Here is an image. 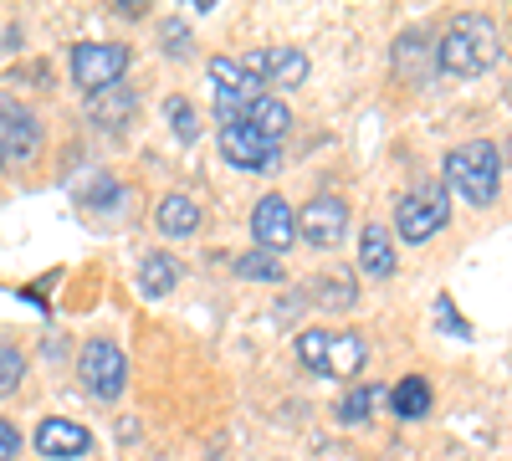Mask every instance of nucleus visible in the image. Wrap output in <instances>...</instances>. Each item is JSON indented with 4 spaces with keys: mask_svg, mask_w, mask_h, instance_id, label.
<instances>
[{
    "mask_svg": "<svg viewBox=\"0 0 512 461\" xmlns=\"http://www.w3.org/2000/svg\"><path fill=\"white\" fill-rule=\"evenodd\" d=\"M154 226L164 231V236H195L200 231V205L190 200V195H164L159 205H154Z\"/></svg>",
    "mask_w": 512,
    "mask_h": 461,
    "instance_id": "16",
    "label": "nucleus"
},
{
    "mask_svg": "<svg viewBox=\"0 0 512 461\" xmlns=\"http://www.w3.org/2000/svg\"><path fill=\"white\" fill-rule=\"evenodd\" d=\"M128 62H134V52L118 47V41H82V47H72V82L88 88V98H93L103 88H118Z\"/></svg>",
    "mask_w": 512,
    "mask_h": 461,
    "instance_id": "3",
    "label": "nucleus"
},
{
    "mask_svg": "<svg viewBox=\"0 0 512 461\" xmlns=\"http://www.w3.org/2000/svg\"><path fill=\"white\" fill-rule=\"evenodd\" d=\"M82 200H88V205H98V211H113V205H123V190H118L108 175H93V185L82 190Z\"/></svg>",
    "mask_w": 512,
    "mask_h": 461,
    "instance_id": "26",
    "label": "nucleus"
},
{
    "mask_svg": "<svg viewBox=\"0 0 512 461\" xmlns=\"http://www.w3.org/2000/svg\"><path fill=\"white\" fill-rule=\"evenodd\" d=\"M210 82H216V118L221 123H236L251 98H262V88L241 72L236 57H210Z\"/></svg>",
    "mask_w": 512,
    "mask_h": 461,
    "instance_id": "10",
    "label": "nucleus"
},
{
    "mask_svg": "<svg viewBox=\"0 0 512 461\" xmlns=\"http://www.w3.org/2000/svg\"><path fill=\"white\" fill-rule=\"evenodd\" d=\"M313 287H318V303H323V308H354V303H359L354 277H344V272H328V277H318Z\"/></svg>",
    "mask_w": 512,
    "mask_h": 461,
    "instance_id": "21",
    "label": "nucleus"
},
{
    "mask_svg": "<svg viewBox=\"0 0 512 461\" xmlns=\"http://www.w3.org/2000/svg\"><path fill=\"white\" fill-rule=\"evenodd\" d=\"M134 108H139L134 88H103V93L88 98V118L98 123V129H108V134H118L123 123L134 118Z\"/></svg>",
    "mask_w": 512,
    "mask_h": 461,
    "instance_id": "15",
    "label": "nucleus"
},
{
    "mask_svg": "<svg viewBox=\"0 0 512 461\" xmlns=\"http://www.w3.org/2000/svg\"><path fill=\"white\" fill-rule=\"evenodd\" d=\"M36 149H41V123H36V113L21 103L16 118H11V129H6V164H31Z\"/></svg>",
    "mask_w": 512,
    "mask_h": 461,
    "instance_id": "17",
    "label": "nucleus"
},
{
    "mask_svg": "<svg viewBox=\"0 0 512 461\" xmlns=\"http://www.w3.org/2000/svg\"><path fill=\"white\" fill-rule=\"evenodd\" d=\"M164 113H169V123H175V139H180V144H195V139H200V118H195V108H190L185 98H169Z\"/></svg>",
    "mask_w": 512,
    "mask_h": 461,
    "instance_id": "25",
    "label": "nucleus"
},
{
    "mask_svg": "<svg viewBox=\"0 0 512 461\" xmlns=\"http://www.w3.org/2000/svg\"><path fill=\"white\" fill-rule=\"evenodd\" d=\"M251 236L262 251H272V257H282V251L297 241V211L287 205V195H262L251 211Z\"/></svg>",
    "mask_w": 512,
    "mask_h": 461,
    "instance_id": "9",
    "label": "nucleus"
},
{
    "mask_svg": "<svg viewBox=\"0 0 512 461\" xmlns=\"http://www.w3.org/2000/svg\"><path fill=\"white\" fill-rule=\"evenodd\" d=\"M175 282H180V262L164 257V251H149L144 267H139V292L144 298H164V292H175Z\"/></svg>",
    "mask_w": 512,
    "mask_h": 461,
    "instance_id": "18",
    "label": "nucleus"
},
{
    "mask_svg": "<svg viewBox=\"0 0 512 461\" xmlns=\"http://www.w3.org/2000/svg\"><path fill=\"white\" fill-rule=\"evenodd\" d=\"M236 62H241V72L262 93H272V88H303V77H308V52L303 47H262V52H246Z\"/></svg>",
    "mask_w": 512,
    "mask_h": 461,
    "instance_id": "6",
    "label": "nucleus"
},
{
    "mask_svg": "<svg viewBox=\"0 0 512 461\" xmlns=\"http://www.w3.org/2000/svg\"><path fill=\"white\" fill-rule=\"evenodd\" d=\"M77 374H82V390L98 395V400H118L123 385H128V359L113 339H88L82 344V359H77Z\"/></svg>",
    "mask_w": 512,
    "mask_h": 461,
    "instance_id": "5",
    "label": "nucleus"
},
{
    "mask_svg": "<svg viewBox=\"0 0 512 461\" xmlns=\"http://www.w3.org/2000/svg\"><path fill=\"white\" fill-rule=\"evenodd\" d=\"M446 185L461 195V200H472V205H492L502 195V149L487 144V139H472V144H456L446 154Z\"/></svg>",
    "mask_w": 512,
    "mask_h": 461,
    "instance_id": "2",
    "label": "nucleus"
},
{
    "mask_svg": "<svg viewBox=\"0 0 512 461\" xmlns=\"http://www.w3.org/2000/svg\"><path fill=\"white\" fill-rule=\"evenodd\" d=\"M36 451L47 461H82L93 451V436H88V426L67 421V415H52V421L36 426Z\"/></svg>",
    "mask_w": 512,
    "mask_h": 461,
    "instance_id": "11",
    "label": "nucleus"
},
{
    "mask_svg": "<svg viewBox=\"0 0 512 461\" xmlns=\"http://www.w3.org/2000/svg\"><path fill=\"white\" fill-rule=\"evenodd\" d=\"M236 123H246V129H256L262 139L282 144V139H287V129H292V113H287V103H282L277 93H262V98H251V103L241 108V118H236Z\"/></svg>",
    "mask_w": 512,
    "mask_h": 461,
    "instance_id": "13",
    "label": "nucleus"
},
{
    "mask_svg": "<svg viewBox=\"0 0 512 461\" xmlns=\"http://www.w3.org/2000/svg\"><path fill=\"white\" fill-rule=\"evenodd\" d=\"M16 98H0V170H6V129H11V118H16Z\"/></svg>",
    "mask_w": 512,
    "mask_h": 461,
    "instance_id": "30",
    "label": "nucleus"
},
{
    "mask_svg": "<svg viewBox=\"0 0 512 461\" xmlns=\"http://www.w3.org/2000/svg\"><path fill=\"white\" fill-rule=\"evenodd\" d=\"M374 405H379V385H354L344 400H338V421L359 426V421H369V415H374Z\"/></svg>",
    "mask_w": 512,
    "mask_h": 461,
    "instance_id": "20",
    "label": "nucleus"
},
{
    "mask_svg": "<svg viewBox=\"0 0 512 461\" xmlns=\"http://www.w3.org/2000/svg\"><path fill=\"white\" fill-rule=\"evenodd\" d=\"M344 231H349V205L338 195H318V200H308L303 211H297V236H303L308 246H318V251L338 246Z\"/></svg>",
    "mask_w": 512,
    "mask_h": 461,
    "instance_id": "8",
    "label": "nucleus"
},
{
    "mask_svg": "<svg viewBox=\"0 0 512 461\" xmlns=\"http://www.w3.org/2000/svg\"><path fill=\"white\" fill-rule=\"evenodd\" d=\"M236 272L251 277V282H282V257H272V251H246V257H236Z\"/></svg>",
    "mask_w": 512,
    "mask_h": 461,
    "instance_id": "22",
    "label": "nucleus"
},
{
    "mask_svg": "<svg viewBox=\"0 0 512 461\" xmlns=\"http://www.w3.org/2000/svg\"><path fill=\"white\" fill-rule=\"evenodd\" d=\"M16 451H21V431L11 421H0V461H16Z\"/></svg>",
    "mask_w": 512,
    "mask_h": 461,
    "instance_id": "29",
    "label": "nucleus"
},
{
    "mask_svg": "<svg viewBox=\"0 0 512 461\" xmlns=\"http://www.w3.org/2000/svg\"><path fill=\"white\" fill-rule=\"evenodd\" d=\"M395 267H400V257H395L390 231H384V226H364V236H359V272H369L379 282V277H395Z\"/></svg>",
    "mask_w": 512,
    "mask_h": 461,
    "instance_id": "14",
    "label": "nucleus"
},
{
    "mask_svg": "<svg viewBox=\"0 0 512 461\" xmlns=\"http://www.w3.org/2000/svg\"><path fill=\"white\" fill-rule=\"evenodd\" d=\"M26 380V354L16 344H0V400H11Z\"/></svg>",
    "mask_w": 512,
    "mask_h": 461,
    "instance_id": "24",
    "label": "nucleus"
},
{
    "mask_svg": "<svg viewBox=\"0 0 512 461\" xmlns=\"http://www.w3.org/2000/svg\"><path fill=\"white\" fill-rule=\"evenodd\" d=\"M164 41H169V57H190V31L180 21H164Z\"/></svg>",
    "mask_w": 512,
    "mask_h": 461,
    "instance_id": "28",
    "label": "nucleus"
},
{
    "mask_svg": "<svg viewBox=\"0 0 512 461\" xmlns=\"http://www.w3.org/2000/svg\"><path fill=\"white\" fill-rule=\"evenodd\" d=\"M446 221H451V195H446L441 185H420V190H410V195L395 205V231H400L410 246L431 241Z\"/></svg>",
    "mask_w": 512,
    "mask_h": 461,
    "instance_id": "4",
    "label": "nucleus"
},
{
    "mask_svg": "<svg viewBox=\"0 0 512 461\" xmlns=\"http://www.w3.org/2000/svg\"><path fill=\"white\" fill-rule=\"evenodd\" d=\"M390 405H395L400 421H425V415H431V385H425L420 374H405V380L390 390Z\"/></svg>",
    "mask_w": 512,
    "mask_h": 461,
    "instance_id": "19",
    "label": "nucleus"
},
{
    "mask_svg": "<svg viewBox=\"0 0 512 461\" xmlns=\"http://www.w3.org/2000/svg\"><path fill=\"white\" fill-rule=\"evenodd\" d=\"M369 359L364 333L354 328H328V359H323V380H354Z\"/></svg>",
    "mask_w": 512,
    "mask_h": 461,
    "instance_id": "12",
    "label": "nucleus"
},
{
    "mask_svg": "<svg viewBox=\"0 0 512 461\" xmlns=\"http://www.w3.org/2000/svg\"><path fill=\"white\" fill-rule=\"evenodd\" d=\"M436 318H441V328L456 333V339H472V328H466V318L451 308V298H436Z\"/></svg>",
    "mask_w": 512,
    "mask_h": 461,
    "instance_id": "27",
    "label": "nucleus"
},
{
    "mask_svg": "<svg viewBox=\"0 0 512 461\" xmlns=\"http://www.w3.org/2000/svg\"><path fill=\"white\" fill-rule=\"evenodd\" d=\"M502 62V31L487 16H456L436 47V67L446 77H482Z\"/></svg>",
    "mask_w": 512,
    "mask_h": 461,
    "instance_id": "1",
    "label": "nucleus"
},
{
    "mask_svg": "<svg viewBox=\"0 0 512 461\" xmlns=\"http://www.w3.org/2000/svg\"><path fill=\"white\" fill-rule=\"evenodd\" d=\"M297 359H303L308 374H323V359H328V328H303V333H297Z\"/></svg>",
    "mask_w": 512,
    "mask_h": 461,
    "instance_id": "23",
    "label": "nucleus"
},
{
    "mask_svg": "<svg viewBox=\"0 0 512 461\" xmlns=\"http://www.w3.org/2000/svg\"><path fill=\"white\" fill-rule=\"evenodd\" d=\"M221 159L231 170H246V175H272L277 159H282V144L262 139L246 123H221Z\"/></svg>",
    "mask_w": 512,
    "mask_h": 461,
    "instance_id": "7",
    "label": "nucleus"
}]
</instances>
